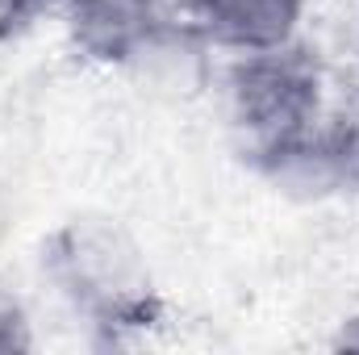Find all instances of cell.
<instances>
[{"label": "cell", "mask_w": 359, "mask_h": 355, "mask_svg": "<svg viewBox=\"0 0 359 355\" xmlns=\"http://www.w3.org/2000/svg\"><path fill=\"white\" fill-rule=\"evenodd\" d=\"M42 272L88 322L134 326L151 314V267L138 243L109 217L63 222L42 247Z\"/></svg>", "instance_id": "obj_1"}, {"label": "cell", "mask_w": 359, "mask_h": 355, "mask_svg": "<svg viewBox=\"0 0 359 355\" xmlns=\"http://www.w3.org/2000/svg\"><path fill=\"white\" fill-rule=\"evenodd\" d=\"M222 96L230 134L255 163L326 113V76L301 42H288L276 51L234 55Z\"/></svg>", "instance_id": "obj_2"}, {"label": "cell", "mask_w": 359, "mask_h": 355, "mask_svg": "<svg viewBox=\"0 0 359 355\" xmlns=\"http://www.w3.org/2000/svg\"><path fill=\"white\" fill-rule=\"evenodd\" d=\"M305 0H196L188 21L222 55H255L297 42Z\"/></svg>", "instance_id": "obj_3"}, {"label": "cell", "mask_w": 359, "mask_h": 355, "mask_svg": "<svg viewBox=\"0 0 359 355\" xmlns=\"http://www.w3.org/2000/svg\"><path fill=\"white\" fill-rule=\"evenodd\" d=\"M55 17L80 55L109 67H130L159 21L147 0H55Z\"/></svg>", "instance_id": "obj_4"}, {"label": "cell", "mask_w": 359, "mask_h": 355, "mask_svg": "<svg viewBox=\"0 0 359 355\" xmlns=\"http://www.w3.org/2000/svg\"><path fill=\"white\" fill-rule=\"evenodd\" d=\"M25 343H29V335H25V318H21L13 305L0 301V351H17V347H25Z\"/></svg>", "instance_id": "obj_5"}, {"label": "cell", "mask_w": 359, "mask_h": 355, "mask_svg": "<svg viewBox=\"0 0 359 355\" xmlns=\"http://www.w3.org/2000/svg\"><path fill=\"white\" fill-rule=\"evenodd\" d=\"M147 4H151L159 17H188L196 0H147Z\"/></svg>", "instance_id": "obj_6"}, {"label": "cell", "mask_w": 359, "mask_h": 355, "mask_svg": "<svg viewBox=\"0 0 359 355\" xmlns=\"http://www.w3.org/2000/svg\"><path fill=\"white\" fill-rule=\"evenodd\" d=\"M339 343H347V347H359V314L343 322V335H339Z\"/></svg>", "instance_id": "obj_7"}, {"label": "cell", "mask_w": 359, "mask_h": 355, "mask_svg": "<svg viewBox=\"0 0 359 355\" xmlns=\"http://www.w3.org/2000/svg\"><path fill=\"white\" fill-rule=\"evenodd\" d=\"M351 121H355V134H359V109H355V113H351Z\"/></svg>", "instance_id": "obj_8"}]
</instances>
